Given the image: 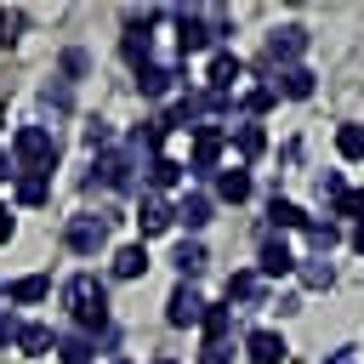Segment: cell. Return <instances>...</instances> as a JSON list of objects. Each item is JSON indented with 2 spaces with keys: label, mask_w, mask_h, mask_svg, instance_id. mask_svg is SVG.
Wrapping results in <instances>:
<instances>
[{
  "label": "cell",
  "mask_w": 364,
  "mask_h": 364,
  "mask_svg": "<svg viewBox=\"0 0 364 364\" xmlns=\"http://www.w3.org/2000/svg\"><path fill=\"white\" fill-rule=\"evenodd\" d=\"M171 262H176V273H182V279H188V284H193V279H199V273H205V262H210V256H205V245H199V239H182V245H176V256H171Z\"/></svg>",
  "instance_id": "19"
},
{
  "label": "cell",
  "mask_w": 364,
  "mask_h": 364,
  "mask_svg": "<svg viewBox=\"0 0 364 364\" xmlns=\"http://www.w3.org/2000/svg\"><path fill=\"white\" fill-rule=\"evenodd\" d=\"M239 74H245V63H239L233 51H216V57H210V85H205V91H222V97H228Z\"/></svg>",
  "instance_id": "18"
},
{
  "label": "cell",
  "mask_w": 364,
  "mask_h": 364,
  "mask_svg": "<svg viewBox=\"0 0 364 364\" xmlns=\"http://www.w3.org/2000/svg\"><path fill=\"white\" fill-rule=\"evenodd\" d=\"M165 136H171L165 114H154V119H142V125H136V148H148V154H159V148H165Z\"/></svg>",
  "instance_id": "27"
},
{
  "label": "cell",
  "mask_w": 364,
  "mask_h": 364,
  "mask_svg": "<svg viewBox=\"0 0 364 364\" xmlns=\"http://www.w3.org/2000/svg\"><path fill=\"white\" fill-rule=\"evenodd\" d=\"M324 364H353V347H336V353H330Z\"/></svg>",
  "instance_id": "41"
},
{
  "label": "cell",
  "mask_w": 364,
  "mask_h": 364,
  "mask_svg": "<svg viewBox=\"0 0 364 364\" xmlns=\"http://www.w3.org/2000/svg\"><path fill=\"white\" fill-rule=\"evenodd\" d=\"M154 23H159L154 11H148V17H125V40H119V46H125L131 68H148V51H154Z\"/></svg>",
  "instance_id": "6"
},
{
  "label": "cell",
  "mask_w": 364,
  "mask_h": 364,
  "mask_svg": "<svg viewBox=\"0 0 364 364\" xmlns=\"http://www.w3.org/2000/svg\"><path fill=\"white\" fill-rule=\"evenodd\" d=\"M301 233H307V239H313L318 250H330V245H341V228H336V222H313V216H307V228H301Z\"/></svg>",
  "instance_id": "33"
},
{
  "label": "cell",
  "mask_w": 364,
  "mask_h": 364,
  "mask_svg": "<svg viewBox=\"0 0 364 364\" xmlns=\"http://www.w3.org/2000/svg\"><path fill=\"white\" fill-rule=\"evenodd\" d=\"M284 273H296V256H290V245H284V239H262L256 279H284Z\"/></svg>",
  "instance_id": "8"
},
{
  "label": "cell",
  "mask_w": 364,
  "mask_h": 364,
  "mask_svg": "<svg viewBox=\"0 0 364 364\" xmlns=\"http://www.w3.org/2000/svg\"><path fill=\"white\" fill-rule=\"evenodd\" d=\"M165 228H171V205H165L159 193H142V199H136V233L154 239V233H165Z\"/></svg>",
  "instance_id": "10"
},
{
  "label": "cell",
  "mask_w": 364,
  "mask_h": 364,
  "mask_svg": "<svg viewBox=\"0 0 364 364\" xmlns=\"http://www.w3.org/2000/svg\"><path fill=\"white\" fill-rule=\"evenodd\" d=\"M256 296H262V279L256 273H233L228 279V301H256Z\"/></svg>",
  "instance_id": "30"
},
{
  "label": "cell",
  "mask_w": 364,
  "mask_h": 364,
  "mask_svg": "<svg viewBox=\"0 0 364 364\" xmlns=\"http://www.w3.org/2000/svg\"><path fill=\"white\" fill-rule=\"evenodd\" d=\"M182 171H188V165H176L171 154H154V159H148V188H159V193H165V188H176V182H182Z\"/></svg>",
  "instance_id": "23"
},
{
  "label": "cell",
  "mask_w": 364,
  "mask_h": 364,
  "mask_svg": "<svg viewBox=\"0 0 364 364\" xmlns=\"http://www.w3.org/2000/svg\"><path fill=\"white\" fill-rule=\"evenodd\" d=\"M205 318V296L182 279L176 290H171V301H165V324H176V330H188V324H199Z\"/></svg>",
  "instance_id": "5"
},
{
  "label": "cell",
  "mask_w": 364,
  "mask_h": 364,
  "mask_svg": "<svg viewBox=\"0 0 364 364\" xmlns=\"http://www.w3.org/2000/svg\"><path fill=\"white\" fill-rule=\"evenodd\" d=\"M6 296H11V307H40V301L51 296V279H46V273H23V279H11Z\"/></svg>",
  "instance_id": "16"
},
{
  "label": "cell",
  "mask_w": 364,
  "mask_h": 364,
  "mask_svg": "<svg viewBox=\"0 0 364 364\" xmlns=\"http://www.w3.org/2000/svg\"><path fill=\"white\" fill-rule=\"evenodd\" d=\"M228 142H233V148H239L245 159H256V154L267 148V131H262V125L250 119V125H233V131H228Z\"/></svg>",
  "instance_id": "25"
},
{
  "label": "cell",
  "mask_w": 364,
  "mask_h": 364,
  "mask_svg": "<svg viewBox=\"0 0 364 364\" xmlns=\"http://www.w3.org/2000/svg\"><path fill=\"white\" fill-rule=\"evenodd\" d=\"M301 51H307V28H301V23H290V28H279V34L267 40V57H273V63H290V68H296Z\"/></svg>",
  "instance_id": "12"
},
{
  "label": "cell",
  "mask_w": 364,
  "mask_h": 364,
  "mask_svg": "<svg viewBox=\"0 0 364 364\" xmlns=\"http://www.w3.org/2000/svg\"><path fill=\"white\" fill-rule=\"evenodd\" d=\"M245 353H250V364H284V336L279 330H250L245 336Z\"/></svg>",
  "instance_id": "11"
},
{
  "label": "cell",
  "mask_w": 364,
  "mask_h": 364,
  "mask_svg": "<svg viewBox=\"0 0 364 364\" xmlns=\"http://www.w3.org/2000/svg\"><path fill=\"white\" fill-rule=\"evenodd\" d=\"M222 148H228V131L222 125H193V176H210L216 171V159H222Z\"/></svg>",
  "instance_id": "4"
},
{
  "label": "cell",
  "mask_w": 364,
  "mask_h": 364,
  "mask_svg": "<svg viewBox=\"0 0 364 364\" xmlns=\"http://www.w3.org/2000/svg\"><path fill=\"white\" fill-rule=\"evenodd\" d=\"M148 273V245H119L114 250V279H142Z\"/></svg>",
  "instance_id": "20"
},
{
  "label": "cell",
  "mask_w": 364,
  "mask_h": 364,
  "mask_svg": "<svg viewBox=\"0 0 364 364\" xmlns=\"http://www.w3.org/2000/svg\"><path fill=\"white\" fill-rule=\"evenodd\" d=\"M210 210H216V205H210V193H182V199H176V210H171V222H182L188 233H199V228L210 222Z\"/></svg>",
  "instance_id": "13"
},
{
  "label": "cell",
  "mask_w": 364,
  "mask_h": 364,
  "mask_svg": "<svg viewBox=\"0 0 364 364\" xmlns=\"http://www.w3.org/2000/svg\"><path fill=\"white\" fill-rule=\"evenodd\" d=\"M154 364H176V358H154Z\"/></svg>",
  "instance_id": "44"
},
{
  "label": "cell",
  "mask_w": 364,
  "mask_h": 364,
  "mask_svg": "<svg viewBox=\"0 0 364 364\" xmlns=\"http://www.w3.org/2000/svg\"><path fill=\"white\" fill-rule=\"evenodd\" d=\"M11 233H17V216L0 205V245H11Z\"/></svg>",
  "instance_id": "39"
},
{
  "label": "cell",
  "mask_w": 364,
  "mask_h": 364,
  "mask_svg": "<svg viewBox=\"0 0 364 364\" xmlns=\"http://www.w3.org/2000/svg\"><path fill=\"white\" fill-rule=\"evenodd\" d=\"M353 250H358V256H364V222H358V228H353Z\"/></svg>",
  "instance_id": "43"
},
{
  "label": "cell",
  "mask_w": 364,
  "mask_h": 364,
  "mask_svg": "<svg viewBox=\"0 0 364 364\" xmlns=\"http://www.w3.org/2000/svg\"><path fill=\"white\" fill-rule=\"evenodd\" d=\"M136 91H142V97H171V91H176V68H165V63L136 68Z\"/></svg>",
  "instance_id": "17"
},
{
  "label": "cell",
  "mask_w": 364,
  "mask_h": 364,
  "mask_svg": "<svg viewBox=\"0 0 364 364\" xmlns=\"http://www.w3.org/2000/svg\"><path fill=\"white\" fill-rule=\"evenodd\" d=\"M23 23H28V17H23L17 6H0V46H17V40H23Z\"/></svg>",
  "instance_id": "31"
},
{
  "label": "cell",
  "mask_w": 364,
  "mask_h": 364,
  "mask_svg": "<svg viewBox=\"0 0 364 364\" xmlns=\"http://www.w3.org/2000/svg\"><path fill=\"white\" fill-rule=\"evenodd\" d=\"M51 353H57L63 364H91V358H97V341L74 330V336H57V347H51Z\"/></svg>",
  "instance_id": "22"
},
{
  "label": "cell",
  "mask_w": 364,
  "mask_h": 364,
  "mask_svg": "<svg viewBox=\"0 0 364 364\" xmlns=\"http://www.w3.org/2000/svg\"><path fill=\"white\" fill-rule=\"evenodd\" d=\"M336 148H341V159H364V125H341Z\"/></svg>",
  "instance_id": "32"
},
{
  "label": "cell",
  "mask_w": 364,
  "mask_h": 364,
  "mask_svg": "<svg viewBox=\"0 0 364 364\" xmlns=\"http://www.w3.org/2000/svg\"><path fill=\"white\" fill-rule=\"evenodd\" d=\"M267 222H273V228H307V210L273 193V205H267Z\"/></svg>",
  "instance_id": "28"
},
{
  "label": "cell",
  "mask_w": 364,
  "mask_h": 364,
  "mask_svg": "<svg viewBox=\"0 0 364 364\" xmlns=\"http://www.w3.org/2000/svg\"><path fill=\"white\" fill-rule=\"evenodd\" d=\"M6 176H17V171H11V154L0 148V182H6Z\"/></svg>",
  "instance_id": "42"
},
{
  "label": "cell",
  "mask_w": 364,
  "mask_h": 364,
  "mask_svg": "<svg viewBox=\"0 0 364 364\" xmlns=\"http://www.w3.org/2000/svg\"><path fill=\"white\" fill-rule=\"evenodd\" d=\"M176 46H182V57L188 51H205L210 46V23L193 17V11H176Z\"/></svg>",
  "instance_id": "15"
},
{
  "label": "cell",
  "mask_w": 364,
  "mask_h": 364,
  "mask_svg": "<svg viewBox=\"0 0 364 364\" xmlns=\"http://www.w3.org/2000/svg\"><path fill=\"white\" fill-rule=\"evenodd\" d=\"M11 159H17L23 171H57V142H51V131H46V125H17Z\"/></svg>",
  "instance_id": "2"
},
{
  "label": "cell",
  "mask_w": 364,
  "mask_h": 364,
  "mask_svg": "<svg viewBox=\"0 0 364 364\" xmlns=\"http://www.w3.org/2000/svg\"><path fill=\"white\" fill-rule=\"evenodd\" d=\"M17 336H23V318L17 313H0V347H17Z\"/></svg>",
  "instance_id": "36"
},
{
  "label": "cell",
  "mask_w": 364,
  "mask_h": 364,
  "mask_svg": "<svg viewBox=\"0 0 364 364\" xmlns=\"http://www.w3.org/2000/svg\"><path fill=\"white\" fill-rule=\"evenodd\" d=\"M199 364H233V353H228V347H205V353H199Z\"/></svg>",
  "instance_id": "38"
},
{
  "label": "cell",
  "mask_w": 364,
  "mask_h": 364,
  "mask_svg": "<svg viewBox=\"0 0 364 364\" xmlns=\"http://www.w3.org/2000/svg\"><path fill=\"white\" fill-rule=\"evenodd\" d=\"M63 245H68L74 256H97V250L108 245V216H74V222L63 228Z\"/></svg>",
  "instance_id": "3"
},
{
  "label": "cell",
  "mask_w": 364,
  "mask_h": 364,
  "mask_svg": "<svg viewBox=\"0 0 364 364\" xmlns=\"http://www.w3.org/2000/svg\"><path fill=\"white\" fill-rule=\"evenodd\" d=\"M57 347V330L51 324H40V318H23V336H17V353L23 358H46Z\"/></svg>",
  "instance_id": "14"
},
{
  "label": "cell",
  "mask_w": 364,
  "mask_h": 364,
  "mask_svg": "<svg viewBox=\"0 0 364 364\" xmlns=\"http://www.w3.org/2000/svg\"><path fill=\"white\" fill-rule=\"evenodd\" d=\"M63 307L74 313L80 336H102V330H108V284H102L97 273H74V279L63 284Z\"/></svg>",
  "instance_id": "1"
},
{
  "label": "cell",
  "mask_w": 364,
  "mask_h": 364,
  "mask_svg": "<svg viewBox=\"0 0 364 364\" xmlns=\"http://www.w3.org/2000/svg\"><path fill=\"white\" fill-rule=\"evenodd\" d=\"M199 330H205V347H222V341H228V330H233V313H228V307H216V301H205Z\"/></svg>",
  "instance_id": "21"
},
{
  "label": "cell",
  "mask_w": 364,
  "mask_h": 364,
  "mask_svg": "<svg viewBox=\"0 0 364 364\" xmlns=\"http://www.w3.org/2000/svg\"><path fill=\"white\" fill-rule=\"evenodd\" d=\"M131 171H136V165H131V154H119V148H108V154L97 159V176H91V188L102 182V188H114V193H131V182H136Z\"/></svg>",
  "instance_id": "7"
},
{
  "label": "cell",
  "mask_w": 364,
  "mask_h": 364,
  "mask_svg": "<svg viewBox=\"0 0 364 364\" xmlns=\"http://www.w3.org/2000/svg\"><path fill=\"white\" fill-rule=\"evenodd\" d=\"M216 199H228V205H239V199H250V171H216Z\"/></svg>",
  "instance_id": "24"
},
{
  "label": "cell",
  "mask_w": 364,
  "mask_h": 364,
  "mask_svg": "<svg viewBox=\"0 0 364 364\" xmlns=\"http://www.w3.org/2000/svg\"><path fill=\"white\" fill-rule=\"evenodd\" d=\"M318 193H324V199H336V193H341V176H336V171H324V176H318Z\"/></svg>",
  "instance_id": "37"
},
{
  "label": "cell",
  "mask_w": 364,
  "mask_h": 364,
  "mask_svg": "<svg viewBox=\"0 0 364 364\" xmlns=\"http://www.w3.org/2000/svg\"><path fill=\"white\" fill-rule=\"evenodd\" d=\"M17 205H28V210H40V205H51V171H17Z\"/></svg>",
  "instance_id": "9"
},
{
  "label": "cell",
  "mask_w": 364,
  "mask_h": 364,
  "mask_svg": "<svg viewBox=\"0 0 364 364\" xmlns=\"http://www.w3.org/2000/svg\"><path fill=\"white\" fill-rule=\"evenodd\" d=\"M63 74H85V51H68L63 57Z\"/></svg>",
  "instance_id": "40"
},
{
  "label": "cell",
  "mask_w": 364,
  "mask_h": 364,
  "mask_svg": "<svg viewBox=\"0 0 364 364\" xmlns=\"http://www.w3.org/2000/svg\"><path fill=\"white\" fill-rule=\"evenodd\" d=\"M336 216H358V222H364V193H358V188H341V193H336Z\"/></svg>",
  "instance_id": "34"
},
{
  "label": "cell",
  "mask_w": 364,
  "mask_h": 364,
  "mask_svg": "<svg viewBox=\"0 0 364 364\" xmlns=\"http://www.w3.org/2000/svg\"><path fill=\"white\" fill-rule=\"evenodd\" d=\"M273 91H284V97H313V68H301V63H296V68H284Z\"/></svg>",
  "instance_id": "26"
},
{
  "label": "cell",
  "mask_w": 364,
  "mask_h": 364,
  "mask_svg": "<svg viewBox=\"0 0 364 364\" xmlns=\"http://www.w3.org/2000/svg\"><path fill=\"white\" fill-rule=\"evenodd\" d=\"M273 102H279V91H273V85H256V91L245 97V108H250V114H267Z\"/></svg>",
  "instance_id": "35"
},
{
  "label": "cell",
  "mask_w": 364,
  "mask_h": 364,
  "mask_svg": "<svg viewBox=\"0 0 364 364\" xmlns=\"http://www.w3.org/2000/svg\"><path fill=\"white\" fill-rule=\"evenodd\" d=\"M296 273H301L307 290H330V284H336V267H330V262H301Z\"/></svg>",
  "instance_id": "29"
}]
</instances>
